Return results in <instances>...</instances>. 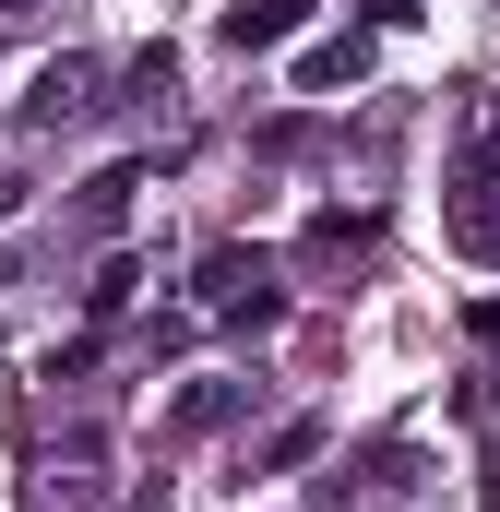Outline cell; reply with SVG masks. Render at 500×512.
<instances>
[{
	"mask_svg": "<svg viewBox=\"0 0 500 512\" xmlns=\"http://www.w3.org/2000/svg\"><path fill=\"white\" fill-rule=\"evenodd\" d=\"M191 298H203L215 322H250V334H274V322H286V298H274V262H262V251H239V239H227V251H203Z\"/></svg>",
	"mask_w": 500,
	"mask_h": 512,
	"instance_id": "1",
	"label": "cell"
},
{
	"mask_svg": "<svg viewBox=\"0 0 500 512\" xmlns=\"http://www.w3.org/2000/svg\"><path fill=\"white\" fill-rule=\"evenodd\" d=\"M96 84H108V60H84V48H60V60H48V72L24 84V131H72V120H96V108H108Z\"/></svg>",
	"mask_w": 500,
	"mask_h": 512,
	"instance_id": "2",
	"label": "cell"
},
{
	"mask_svg": "<svg viewBox=\"0 0 500 512\" xmlns=\"http://www.w3.org/2000/svg\"><path fill=\"white\" fill-rule=\"evenodd\" d=\"M453 239L465 251H500V131H477L465 167H453Z\"/></svg>",
	"mask_w": 500,
	"mask_h": 512,
	"instance_id": "3",
	"label": "cell"
},
{
	"mask_svg": "<svg viewBox=\"0 0 500 512\" xmlns=\"http://www.w3.org/2000/svg\"><path fill=\"white\" fill-rule=\"evenodd\" d=\"M310 12H322V0H227V12H215V36H227L239 60H262V48H286Z\"/></svg>",
	"mask_w": 500,
	"mask_h": 512,
	"instance_id": "4",
	"label": "cell"
},
{
	"mask_svg": "<svg viewBox=\"0 0 500 512\" xmlns=\"http://www.w3.org/2000/svg\"><path fill=\"white\" fill-rule=\"evenodd\" d=\"M346 84H370V24H346V36H322L298 60V96H346Z\"/></svg>",
	"mask_w": 500,
	"mask_h": 512,
	"instance_id": "5",
	"label": "cell"
},
{
	"mask_svg": "<svg viewBox=\"0 0 500 512\" xmlns=\"http://www.w3.org/2000/svg\"><path fill=\"white\" fill-rule=\"evenodd\" d=\"M370 239H381L370 203H358V215H346V203H334V215H310V262H346V251H370Z\"/></svg>",
	"mask_w": 500,
	"mask_h": 512,
	"instance_id": "6",
	"label": "cell"
},
{
	"mask_svg": "<svg viewBox=\"0 0 500 512\" xmlns=\"http://www.w3.org/2000/svg\"><path fill=\"white\" fill-rule=\"evenodd\" d=\"M131 286H143V274H131V251H108V262H96V286H84V310H96V322H120Z\"/></svg>",
	"mask_w": 500,
	"mask_h": 512,
	"instance_id": "7",
	"label": "cell"
},
{
	"mask_svg": "<svg viewBox=\"0 0 500 512\" xmlns=\"http://www.w3.org/2000/svg\"><path fill=\"white\" fill-rule=\"evenodd\" d=\"M310 453H322V417H286V429L262 441V477H286V465H310Z\"/></svg>",
	"mask_w": 500,
	"mask_h": 512,
	"instance_id": "8",
	"label": "cell"
},
{
	"mask_svg": "<svg viewBox=\"0 0 500 512\" xmlns=\"http://www.w3.org/2000/svg\"><path fill=\"white\" fill-rule=\"evenodd\" d=\"M131 191H143V167H108V179L84 191V227H120V215H131Z\"/></svg>",
	"mask_w": 500,
	"mask_h": 512,
	"instance_id": "9",
	"label": "cell"
},
{
	"mask_svg": "<svg viewBox=\"0 0 500 512\" xmlns=\"http://www.w3.org/2000/svg\"><path fill=\"white\" fill-rule=\"evenodd\" d=\"M227 405H239V382H203V393H179V429H215Z\"/></svg>",
	"mask_w": 500,
	"mask_h": 512,
	"instance_id": "10",
	"label": "cell"
},
{
	"mask_svg": "<svg viewBox=\"0 0 500 512\" xmlns=\"http://www.w3.org/2000/svg\"><path fill=\"white\" fill-rule=\"evenodd\" d=\"M393 24H417V0H370V36H393Z\"/></svg>",
	"mask_w": 500,
	"mask_h": 512,
	"instance_id": "11",
	"label": "cell"
},
{
	"mask_svg": "<svg viewBox=\"0 0 500 512\" xmlns=\"http://www.w3.org/2000/svg\"><path fill=\"white\" fill-rule=\"evenodd\" d=\"M12 215H24V179H0V227H12Z\"/></svg>",
	"mask_w": 500,
	"mask_h": 512,
	"instance_id": "12",
	"label": "cell"
},
{
	"mask_svg": "<svg viewBox=\"0 0 500 512\" xmlns=\"http://www.w3.org/2000/svg\"><path fill=\"white\" fill-rule=\"evenodd\" d=\"M12 12H24V0H12Z\"/></svg>",
	"mask_w": 500,
	"mask_h": 512,
	"instance_id": "13",
	"label": "cell"
}]
</instances>
